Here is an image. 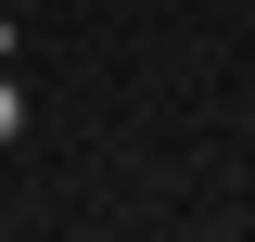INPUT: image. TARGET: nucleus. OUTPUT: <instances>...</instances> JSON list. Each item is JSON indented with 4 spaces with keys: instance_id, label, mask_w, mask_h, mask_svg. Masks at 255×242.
Masks as SVG:
<instances>
[{
    "instance_id": "obj_1",
    "label": "nucleus",
    "mask_w": 255,
    "mask_h": 242,
    "mask_svg": "<svg viewBox=\"0 0 255 242\" xmlns=\"http://www.w3.org/2000/svg\"><path fill=\"white\" fill-rule=\"evenodd\" d=\"M0 140H26V90H13V64H0Z\"/></svg>"
},
{
    "instance_id": "obj_2",
    "label": "nucleus",
    "mask_w": 255,
    "mask_h": 242,
    "mask_svg": "<svg viewBox=\"0 0 255 242\" xmlns=\"http://www.w3.org/2000/svg\"><path fill=\"white\" fill-rule=\"evenodd\" d=\"M13 51H26V38H13V13H0V64H13Z\"/></svg>"
}]
</instances>
